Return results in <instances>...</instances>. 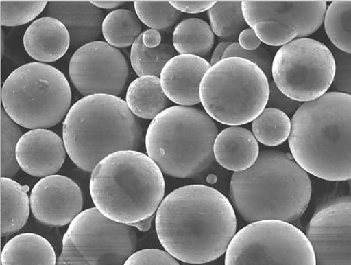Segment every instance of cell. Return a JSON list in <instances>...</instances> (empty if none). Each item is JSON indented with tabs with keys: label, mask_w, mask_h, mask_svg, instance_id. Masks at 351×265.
Wrapping results in <instances>:
<instances>
[{
	"label": "cell",
	"mask_w": 351,
	"mask_h": 265,
	"mask_svg": "<svg viewBox=\"0 0 351 265\" xmlns=\"http://www.w3.org/2000/svg\"><path fill=\"white\" fill-rule=\"evenodd\" d=\"M69 75L73 86L84 97L95 94L120 95L129 78L125 56L109 43L84 45L73 54Z\"/></svg>",
	"instance_id": "obj_13"
},
{
	"label": "cell",
	"mask_w": 351,
	"mask_h": 265,
	"mask_svg": "<svg viewBox=\"0 0 351 265\" xmlns=\"http://www.w3.org/2000/svg\"><path fill=\"white\" fill-rule=\"evenodd\" d=\"M172 41L178 54L195 55L204 58L212 51L215 34L206 21L200 19H188L176 26Z\"/></svg>",
	"instance_id": "obj_24"
},
{
	"label": "cell",
	"mask_w": 351,
	"mask_h": 265,
	"mask_svg": "<svg viewBox=\"0 0 351 265\" xmlns=\"http://www.w3.org/2000/svg\"><path fill=\"white\" fill-rule=\"evenodd\" d=\"M28 186L1 177V236L13 235L25 227L29 218L31 203Z\"/></svg>",
	"instance_id": "obj_23"
},
{
	"label": "cell",
	"mask_w": 351,
	"mask_h": 265,
	"mask_svg": "<svg viewBox=\"0 0 351 265\" xmlns=\"http://www.w3.org/2000/svg\"><path fill=\"white\" fill-rule=\"evenodd\" d=\"M302 102L289 98L277 88L275 82H269V95L265 108H275L285 112L287 115H293Z\"/></svg>",
	"instance_id": "obj_36"
},
{
	"label": "cell",
	"mask_w": 351,
	"mask_h": 265,
	"mask_svg": "<svg viewBox=\"0 0 351 265\" xmlns=\"http://www.w3.org/2000/svg\"><path fill=\"white\" fill-rule=\"evenodd\" d=\"M71 101L70 84L63 73L40 62L18 67L2 88L5 111L31 130L58 125L69 112Z\"/></svg>",
	"instance_id": "obj_8"
},
{
	"label": "cell",
	"mask_w": 351,
	"mask_h": 265,
	"mask_svg": "<svg viewBox=\"0 0 351 265\" xmlns=\"http://www.w3.org/2000/svg\"><path fill=\"white\" fill-rule=\"evenodd\" d=\"M350 95L330 92L294 113L289 146L305 172L327 181L350 179Z\"/></svg>",
	"instance_id": "obj_2"
},
{
	"label": "cell",
	"mask_w": 351,
	"mask_h": 265,
	"mask_svg": "<svg viewBox=\"0 0 351 265\" xmlns=\"http://www.w3.org/2000/svg\"><path fill=\"white\" fill-rule=\"evenodd\" d=\"M47 5V1H1V26L29 23L43 12Z\"/></svg>",
	"instance_id": "obj_32"
},
{
	"label": "cell",
	"mask_w": 351,
	"mask_h": 265,
	"mask_svg": "<svg viewBox=\"0 0 351 265\" xmlns=\"http://www.w3.org/2000/svg\"><path fill=\"white\" fill-rule=\"evenodd\" d=\"M22 135L19 124L1 109V177H12L20 170L16 149Z\"/></svg>",
	"instance_id": "obj_31"
},
{
	"label": "cell",
	"mask_w": 351,
	"mask_h": 265,
	"mask_svg": "<svg viewBox=\"0 0 351 265\" xmlns=\"http://www.w3.org/2000/svg\"><path fill=\"white\" fill-rule=\"evenodd\" d=\"M228 58H241L246 59L256 65L267 77L269 82L271 81V66L274 58L269 50L260 47L256 50H245L241 47L239 43H232L225 50L222 59Z\"/></svg>",
	"instance_id": "obj_33"
},
{
	"label": "cell",
	"mask_w": 351,
	"mask_h": 265,
	"mask_svg": "<svg viewBox=\"0 0 351 265\" xmlns=\"http://www.w3.org/2000/svg\"><path fill=\"white\" fill-rule=\"evenodd\" d=\"M30 203L33 216L38 222L62 227L71 224L82 212L83 196L72 179L53 174L43 178L34 186Z\"/></svg>",
	"instance_id": "obj_15"
},
{
	"label": "cell",
	"mask_w": 351,
	"mask_h": 265,
	"mask_svg": "<svg viewBox=\"0 0 351 265\" xmlns=\"http://www.w3.org/2000/svg\"><path fill=\"white\" fill-rule=\"evenodd\" d=\"M134 5L139 20L150 30L156 31L171 30L182 16L168 1H136Z\"/></svg>",
	"instance_id": "obj_30"
},
{
	"label": "cell",
	"mask_w": 351,
	"mask_h": 265,
	"mask_svg": "<svg viewBox=\"0 0 351 265\" xmlns=\"http://www.w3.org/2000/svg\"><path fill=\"white\" fill-rule=\"evenodd\" d=\"M231 43V42L224 41L221 42L217 45V47L215 49L212 56L210 60L211 66L217 64V62L222 60L225 50L230 46Z\"/></svg>",
	"instance_id": "obj_40"
},
{
	"label": "cell",
	"mask_w": 351,
	"mask_h": 265,
	"mask_svg": "<svg viewBox=\"0 0 351 265\" xmlns=\"http://www.w3.org/2000/svg\"><path fill=\"white\" fill-rule=\"evenodd\" d=\"M242 1H220L208 10L215 35L226 41L236 43L241 32L248 27L242 12Z\"/></svg>",
	"instance_id": "obj_27"
},
{
	"label": "cell",
	"mask_w": 351,
	"mask_h": 265,
	"mask_svg": "<svg viewBox=\"0 0 351 265\" xmlns=\"http://www.w3.org/2000/svg\"><path fill=\"white\" fill-rule=\"evenodd\" d=\"M216 122L205 111L192 106L168 107L147 129V154L167 176L193 178L215 161Z\"/></svg>",
	"instance_id": "obj_6"
},
{
	"label": "cell",
	"mask_w": 351,
	"mask_h": 265,
	"mask_svg": "<svg viewBox=\"0 0 351 265\" xmlns=\"http://www.w3.org/2000/svg\"><path fill=\"white\" fill-rule=\"evenodd\" d=\"M100 9H116L125 3L124 1H90Z\"/></svg>",
	"instance_id": "obj_41"
},
{
	"label": "cell",
	"mask_w": 351,
	"mask_h": 265,
	"mask_svg": "<svg viewBox=\"0 0 351 265\" xmlns=\"http://www.w3.org/2000/svg\"><path fill=\"white\" fill-rule=\"evenodd\" d=\"M138 246L132 225L112 221L97 207L82 211L63 239L58 264H124Z\"/></svg>",
	"instance_id": "obj_9"
},
{
	"label": "cell",
	"mask_w": 351,
	"mask_h": 265,
	"mask_svg": "<svg viewBox=\"0 0 351 265\" xmlns=\"http://www.w3.org/2000/svg\"><path fill=\"white\" fill-rule=\"evenodd\" d=\"M225 264L315 265L306 235L291 223L267 219L236 233L226 251Z\"/></svg>",
	"instance_id": "obj_10"
},
{
	"label": "cell",
	"mask_w": 351,
	"mask_h": 265,
	"mask_svg": "<svg viewBox=\"0 0 351 265\" xmlns=\"http://www.w3.org/2000/svg\"><path fill=\"white\" fill-rule=\"evenodd\" d=\"M143 42L146 47L156 48L162 43V36L161 33L154 30H149L141 33Z\"/></svg>",
	"instance_id": "obj_39"
},
{
	"label": "cell",
	"mask_w": 351,
	"mask_h": 265,
	"mask_svg": "<svg viewBox=\"0 0 351 265\" xmlns=\"http://www.w3.org/2000/svg\"><path fill=\"white\" fill-rule=\"evenodd\" d=\"M63 126L68 156L86 172H92L106 157L117 151H138L143 143L138 117L116 95L95 94L79 100Z\"/></svg>",
	"instance_id": "obj_4"
},
{
	"label": "cell",
	"mask_w": 351,
	"mask_h": 265,
	"mask_svg": "<svg viewBox=\"0 0 351 265\" xmlns=\"http://www.w3.org/2000/svg\"><path fill=\"white\" fill-rule=\"evenodd\" d=\"M211 65L205 58L179 54L169 60L160 75L161 86L167 97L179 106L199 104L200 84Z\"/></svg>",
	"instance_id": "obj_17"
},
{
	"label": "cell",
	"mask_w": 351,
	"mask_h": 265,
	"mask_svg": "<svg viewBox=\"0 0 351 265\" xmlns=\"http://www.w3.org/2000/svg\"><path fill=\"white\" fill-rule=\"evenodd\" d=\"M126 103L136 117L154 120L167 108L169 100L163 92L160 78L145 76L136 78L130 84Z\"/></svg>",
	"instance_id": "obj_21"
},
{
	"label": "cell",
	"mask_w": 351,
	"mask_h": 265,
	"mask_svg": "<svg viewBox=\"0 0 351 265\" xmlns=\"http://www.w3.org/2000/svg\"><path fill=\"white\" fill-rule=\"evenodd\" d=\"M66 150L64 140L47 128L32 129L22 135L16 149L23 171L33 177L53 176L63 167Z\"/></svg>",
	"instance_id": "obj_16"
},
{
	"label": "cell",
	"mask_w": 351,
	"mask_h": 265,
	"mask_svg": "<svg viewBox=\"0 0 351 265\" xmlns=\"http://www.w3.org/2000/svg\"><path fill=\"white\" fill-rule=\"evenodd\" d=\"M124 264H180L171 253L158 249H145L134 252Z\"/></svg>",
	"instance_id": "obj_35"
},
{
	"label": "cell",
	"mask_w": 351,
	"mask_h": 265,
	"mask_svg": "<svg viewBox=\"0 0 351 265\" xmlns=\"http://www.w3.org/2000/svg\"><path fill=\"white\" fill-rule=\"evenodd\" d=\"M177 53L169 34L162 37L161 44L156 48L146 47L141 35L132 45L130 59L134 71L139 77H160L164 66L177 56Z\"/></svg>",
	"instance_id": "obj_25"
},
{
	"label": "cell",
	"mask_w": 351,
	"mask_h": 265,
	"mask_svg": "<svg viewBox=\"0 0 351 265\" xmlns=\"http://www.w3.org/2000/svg\"><path fill=\"white\" fill-rule=\"evenodd\" d=\"M215 160L232 172H242L252 167L258 159V142L248 129L231 126L223 129L215 139Z\"/></svg>",
	"instance_id": "obj_20"
},
{
	"label": "cell",
	"mask_w": 351,
	"mask_h": 265,
	"mask_svg": "<svg viewBox=\"0 0 351 265\" xmlns=\"http://www.w3.org/2000/svg\"><path fill=\"white\" fill-rule=\"evenodd\" d=\"M291 130V118L278 109L265 108L252 122L254 137L265 146L282 145L290 137Z\"/></svg>",
	"instance_id": "obj_28"
},
{
	"label": "cell",
	"mask_w": 351,
	"mask_h": 265,
	"mask_svg": "<svg viewBox=\"0 0 351 265\" xmlns=\"http://www.w3.org/2000/svg\"><path fill=\"white\" fill-rule=\"evenodd\" d=\"M0 262L7 264H51L56 261L52 245L43 236L34 233L16 235L5 245Z\"/></svg>",
	"instance_id": "obj_22"
},
{
	"label": "cell",
	"mask_w": 351,
	"mask_h": 265,
	"mask_svg": "<svg viewBox=\"0 0 351 265\" xmlns=\"http://www.w3.org/2000/svg\"><path fill=\"white\" fill-rule=\"evenodd\" d=\"M154 216L143 220V221L134 223L132 224V227L137 228L141 231V232H147V231H149L151 229L152 219H154Z\"/></svg>",
	"instance_id": "obj_42"
},
{
	"label": "cell",
	"mask_w": 351,
	"mask_h": 265,
	"mask_svg": "<svg viewBox=\"0 0 351 265\" xmlns=\"http://www.w3.org/2000/svg\"><path fill=\"white\" fill-rule=\"evenodd\" d=\"M330 51L336 65L335 75L330 87L332 92L350 95V54L334 47Z\"/></svg>",
	"instance_id": "obj_34"
},
{
	"label": "cell",
	"mask_w": 351,
	"mask_h": 265,
	"mask_svg": "<svg viewBox=\"0 0 351 265\" xmlns=\"http://www.w3.org/2000/svg\"><path fill=\"white\" fill-rule=\"evenodd\" d=\"M4 41H5V34H4V32H3V30L2 28L1 30V58H3V54H4Z\"/></svg>",
	"instance_id": "obj_43"
},
{
	"label": "cell",
	"mask_w": 351,
	"mask_h": 265,
	"mask_svg": "<svg viewBox=\"0 0 351 265\" xmlns=\"http://www.w3.org/2000/svg\"><path fill=\"white\" fill-rule=\"evenodd\" d=\"M90 193L106 217L132 225L154 216L165 195V180L148 155L117 151L93 169Z\"/></svg>",
	"instance_id": "obj_5"
},
{
	"label": "cell",
	"mask_w": 351,
	"mask_h": 265,
	"mask_svg": "<svg viewBox=\"0 0 351 265\" xmlns=\"http://www.w3.org/2000/svg\"><path fill=\"white\" fill-rule=\"evenodd\" d=\"M199 93L203 108L214 121L240 126L253 122L265 110L269 82L252 62L228 58L206 71Z\"/></svg>",
	"instance_id": "obj_7"
},
{
	"label": "cell",
	"mask_w": 351,
	"mask_h": 265,
	"mask_svg": "<svg viewBox=\"0 0 351 265\" xmlns=\"http://www.w3.org/2000/svg\"><path fill=\"white\" fill-rule=\"evenodd\" d=\"M23 41L27 54L44 64L63 58L71 46L70 34L65 25L50 16L33 21Z\"/></svg>",
	"instance_id": "obj_19"
},
{
	"label": "cell",
	"mask_w": 351,
	"mask_h": 265,
	"mask_svg": "<svg viewBox=\"0 0 351 265\" xmlns=\"http://www.w3.org/2000/svg\"><path fill=\"white\" fill-rule=\"evenodd\" d=\"M160 244L178 261L206 264L228 250L236 234L233 205L210 186L189 185L164 198L156 216Z\"/></svg>",
	"instance_id": "obj_1"
},
{
	"label": "cell",
	"mask_w": 351,
	"mask_h": 265,
	"mask_svg": "<svg viewBox=\"0 0 351 265\" xmlns=\"http://www.w3.org/2000/svg\"><path fill=\"white\" fill-rule=\"evenodd\" d=\"M45 13L65 25L72 48L95 42L103 34L104 11L90 1L49 2Z\"/></svg>",
	"instance_id": "obj_18"
},
{
	"label": "cell",
	"mask_w": 351,
	"mask_h": 265,
	"mask_svg": "<svg viewBox=\"0 0 351 265\" xmlns=\"http://www.w3.org/2000/svg\"><path fill=\"white\" fill-rule=\"evenodd\" d=\"M336 65L330 49L315 39H295L280 47L271 66V78L287 97L308 102L330 89Z\"/></svg>",
	"instance_id": "obj_11"
},
{
	"label": "cell",
	"mask_w": 351,
	"mask_h": 265,
	"mask_svg": "<svg viewBox=\"0 0 351 265\" xmlns=\"http://www.w3.org/2000/svg\"><path fill=\"white\" fill-rule=\"evenodd\" d=\"M248 27L268 46L313 35L324 24L326 1H242Z\"/></svg>",
	"instance_id": "obj_12"
},
{
	"label": "cell",
	"mask_w": 351,
	"mask_h": 265,
	"mask_svg": "<svg viewBox=\"0 0 351 265\" xmlns=\"http://www.w3.org/2000/svg\"><path fill=\"white\" fill-rule=\"evenodd\" d=\"M217 1H169L181 13L200 14L210 10Z\"/></svg>",
	"instance_id": "obj_37"
},
{
	"label": "cell",
	"mask_w": 351,
	"mask_h": 265,
	"mask_svg": "<svg viewBox=\"0 0 351 265\" xmlns=\"http://www.w3.org/2000/svg\"><path fill=\"white\" fill-rule=\"evenodd\" d=\"M350 211V197L343 196L327 201L315 212L306 236L316 264H351Z\"/></svg>",
	"instance_id": "obj_14"
},
{
	"label": "cell",
	"mask_w": 351,
	"mask_h": 265,
	"mask_svg": "<svg viewBox=\"0 0 351 265\" xmlns=\"http://www.w3.org/2000/svg\"><path fill=\"white\" fill-rule=\"evenodd\" d=\"M241 47L245 50H256L261 47L262 42L251 27L242 31L239 37Z\"/></svg>",
	"instance_id": "obj_38"
},
{
	"label": "cell",
	"mask_w": 351,
	"mask_h": 265,
	"mask_svg": "<svg viewBox=\"0 0 351 265\" xmlns=\"http://www.w3.org/2000/svg\"><path fill=\"white\" fill-rule=\"evenodd\" d=\"M311 191L308 173L291 154L264 150L252 167L234 173L230 198L247 222L274 219L291 223L306 211Z\"/></svg>",
	"instance_id": "obj_3"
},
{
	"label": "cell",
	"mask_w": 351,
	"mask_h": 265,
	"mask_svg": "<svg viewBox=\"0 0 351 265\" xmlns=\"http://www.w3.org/2000/svg\"><path fill=\"white\" fill-rule=\"evenodd\" d=\"M351 1H333L327 8L324 25L328 37L337 49L350 54Z\"/></svg>",
	"instance_id": "obj_29"
},
{
	"label": "cell",
	"mask_w": 351,
	"mask_h": 265,
	"mask_svg": "<svg viewBox=\"0 0 351 265\" xmlns=\"http://www.w3.org/2000/svg\"><path fill=\"white\" fill-rule=\"evenodd\" d=\"M101 33L110 46L127 48L141 35V25L132 10L117 9L105 16Z\"/></svg>",
	"instance_id": "obj_26"
}]
</instances>
